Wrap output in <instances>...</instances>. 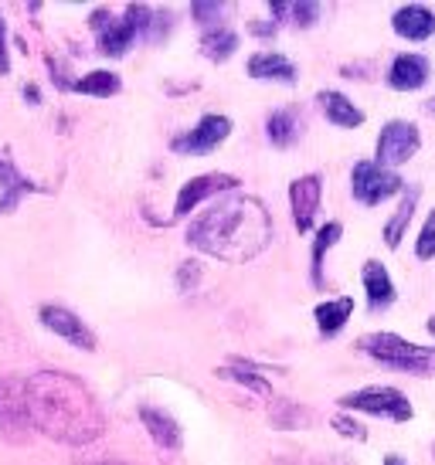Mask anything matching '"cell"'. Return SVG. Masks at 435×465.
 Returning a JSON list of instances; mask_svg holds the SVG:
<instances>
[{
    "mask_svg": "<svg viewBox=\"0 0 435 465\" xmlns=\"http://www.w3.org/2000/svg\"><path fill=\"white\" fill-rule=\"evenodd\" d=\"M272 242V214L252 194H221L187 228V245L218 262L242 265L262 255Z\"/></svg>",
    "mask_w": 435,
    "mask_h": 465,
    "instance_id": "1",
    "label": "cell"
},
{
    "mask_svg": "<svg viewBox=\"0 0 435 465\" xmlns=\"http://www.w3.org/2000/svg\"><path fill=\"white\" fill-rule=\"evenodd\" d=\"M27 404L35 428L62 445H92L103 439L106 414L99 401L65 371H38L27 377Z\"/></svg>",
    "mask_w": 435,
    "mask_h": 465,
    "instance_id": "2",
    "label": "cell"
},
{
    "mask_svg": "<svg viewBox=\"0 0 435 465\" xmlns=\"http://www.w3.org/2000/svg\"><path fill=\"white\" fill-rule=\"evenodd\" d=\"M358 350L374 363H381L388 371L415 377H435V347L411 343L398 333H364L358 336Z\"/></svg>",
    "mask_w": 435,
    "mask_h": 465,
    "instance_id": "3",
    "label": "cell"
},
{
    "mask_svg": "<svg viewBox=\"0 0 435 465\" xmlns=\"http://www.w3.org/2000/svg\"><path fill=\"white\" fill-rule=\"evenodd\" d=\"M154 17H157V11H150L147 4H129L123 17H113V14L103 7V11L92 14L89 25H92V31L99 35V52H103L106 58H123V54L133 48L137 38L150 41Z\"/></svg>",
    "mask_w": 435,
    "mask_h": 465,
    "instance_id": "4",
    "label": "cell"
},
{
    "mask_svg": "<svg viewBox=\"0 0 435 465\" xmlns=\"http://www.w3.org/2000/svg\"><path fill=\"white\" fill-rule=\"evenodd\" d=\"M35 431L31 404H27V381L21 377H0V439L11 445H27Z\"/></svg>",
    "mask_w": 435,
    "mask_h": 465,
    "instance_id": "5",
    "label": "cell"
},
{
    "mask_svg": "<svg viewBox=\"0 0 435 465\" xmlns=\"http://www.w3.org/2000/svg\"><path fill=\"white\" fill-rule=\"evenodd\" d=\"M340 408L344 411H360V414H378V418H388V421H398L405 425L415 418V408L411 401L401 394L391 384H368V388H358L340 398Z\"/></svg>",
    "mask_w": 435,
    "mask_h": 465,
    "instance_id": "6",
    "label": "cell"
},
{
    "mask_svg": "<svg viewBox=\"0 0 435 465\" xmlns=\"http://www.w3.org/2000/svg\"><path fill=\"white\" fill-rule=\"evenodd\" d=\"M350 194H354L358 204L378 207V204H384L388 197L405 194V181L398 177L395 170L381 167V163H374V160H360V163H354V170H350Z\"/></svg>",
    "mask_w": 435,
    "mask_h": 465,
    "instance_id": "7",
    "label": "cell"
},
{
    "mask_svg": "<svg viewBox=\"0 0 435 465\" xmlns=\"http://www.w3.org/2000/svg\"><path fill=\"white\" fill-rule=\"evenodd\" d=\"M422 150V133L409 119H388L374 143V163L395 170Z\"/></svg>",
    "mask_w": 435,
    "mask_h": 465,
    "instance_id": "8",
    "label": "cell"
},
{
    "mask_svg": "<svg viewBox=\"0 0 435 465\" xmlns=\"http://www.w3.org/2000/svg\"><path fill=\"white\" fill-rule=\"evenodd\" d=\"M231 136V119L228 116H218V113H207L194 123L187 133H180L170 140V150L180 156H205L211 150H218L221 143Z\"/></svg>",
    "mask_w": 435,
    "mask_h": 465,
    "instance_id": "9",
    "label": "cell"
},
{
    "mask_svg": "<svg viewBox=\"0 0 435 465\" xmlns=\"http://www.w3.org/2000/svg\"><path fill=\"white\" fill-rule=\"evenodd\" d=\"M238 191V177L235 173H201V177H191L187 183H180L177 201H174V221L187 218L191 211L205 204V201H215L221 194H231Z\"/></svg>",
    "mask_w": 435,
    "mask_h": 465,
    "instance_id": "10",
    "label": "cell"
},
{
    "mask_svg": "<svg viewBox=\"0 0 435 465\" xmlns=\"http://www.w3.org/2000/svg\"><path fill=\"white\" fill-rule=\"evenodd\" d=\"M323 197V177L320 173H303L289 183V207H293V224L299 234L313 232V221L320 211Z\"/></svg>",
    "mask_w": 435,
    "mask_h": 465,
    "instance_id": "11",
    "label": "cell"
},
{
    "mask_svg": "<svg viewBox=\"0 0 435 465\" xmlns=\"http://www.w3.org/2000/svg\"><path fill=\"white\" fill-rule=\"evenodd\" d=\"M38 316H41V323L48 326L55 336L68 340L72 347L86 350V353L96 350V333H92L89 326H86V320H78L72 310H65V306H41Z\"/></svg>",
    "mask_w": 435,
    "mask_h": 465,
    "instance_id": "12",
    "label": "cell"
},
{
    "mask_svg": "<svg viewBox=\"0 0 435 465\" xmlns=\"http://www.w3.org/2000/svg\"><path fill=\"white\" fill-rule=\"evenodd\" d=\"M429 75H432V65H429V58H425V54L401 52V54L391 58L384 82H388L395 92H419L425 82H429Z\"/></svg>",
    "mask_w": 435,
    "mask_h": 465,
    "instance_id": "13",
    "label": "cell"
},
{
    "mask_svg": "<svg viewBox=\"0 0 435 465\" xmlns=\"http://www.w3.org/2000/svg\"><path fill=\"white\" fill-rule=\"evenodd\" d=\"M140 421L147 428V435L154 439L157 449H164V452H180V445H184V431H180L177 418L164 408H154V404H140Z\"/></svg>",
    "mask_w": 435,
    "mask_h": 465,
    "instance_id": "14",
    "label": "cell"
},
{
    "mask_svg": "<svg viewBox=\"0 0 435 465\" xmlns=\"http://www.w3.org/2000/svg\"><path fill=\"white\" fill-rule=\"evenodd\" d=\"M245 72H248V78H256V82H279V85H296V78H299L293 62L282 52H269V48L252 54L245 62Z\"/></svg>",
    "mask_w": 435,
    "mask_h": 465,
    "instance_id": "15",
    "label": "cell"
},
{
    "mask_svg": "<svg viewBox=\"0 0 435 465\" xmlns=\"http://www.w3.org/2000/svg\"><path fill=\"white\" fill-rule=\"evenodd\" d=\"M391 27L405 41H429L435 35V14L425 4H405L391 14Z\"/></svg>",
    "mask_w": 435,
    "mask_h": 465,
    "instance_id": "16",
    "label": "cell"
},
{
    "mask_svg": "<svg viewBox=\"0 0 435 465\" xmlns=\"http://www.w3.org/2000/svg\"><path fill=\"white\" fill-rule=\"evenodd\" d=\"M360 282H364V292H368V310L371 312H384L391 302L398 299L395 282H391V272L384 269L381 262H364L360 269Z\"/></svg>",
    "mask_w": 435,
    "mask_h": 465,
    "instance_id": "17",
    "label": "cell"
},
{
    "mask_svg": "<svg viewBox=\"0 0 435 465\" xmlns=\"http://www.w3.org/2000/svg\"><path fill=\"white\" fill-rule=\"evenodd\" d=\"M41 187L35 181H27L21 170L14 167V160L0 153V214H11L14 207L21 204V197L38 194Z\"/></svg>",
    "mask_w": 435,
    "mask_h": 465,
    "instance_id": "18",
    "label": "cell"
},
{
    "mask_svg": "<svg viewBox=\"0 0 435 465\" xmlns=\"http://www.w3.org/2000/svg\"><path fill=\"white\" fill-rule=\"evenodd\" d=\"M317 103H320L327 123H333L337 130H358V126H364V119H368L358 105L347 99L344 92H337V89L320 92V95H317Z\"/></svg>",
    "mask_w": 435,
    "mask_h": 465,
    "instance_id": "19",
    "label": "cell"
},
{
    "mask_svg": "<svg viewBox=\"0 0 435 465\" xmlns=\"http://www.w3.org/2000/svg\"><path fill=\"white\" fill-rule=\"evenodd\" d=\"M419 197H422V187H419V183H409V187H405V194H401V204L395 207V214L384 221V245L388 248L401 245V238H405L411 218H415Z\"/></svg>",
    "mask_w": 435,
    "mask_h": 465,
    "instance_id": "20",
    "label": "cell"
},
{
    "mask_svg": "<svg viewBox=\"0 0 435 465\" xmlns=\"http://www.w3.org/2000/svg\"><path fill=\"white\" fill-rule=\"evenodd\" d=\"M313 320H317L320 336H337L350 320H354V299L350 296L323 299L320 306L313 310Z\"/></svg>",
    "mask_w": 435,
    "mask_h": 465,
    "instance_id": "21",
    "label": "cell"
},
{
    "mask_svg": "<svg viewBox=\"0 0 435 465\" xmlns=\"http://www.w3.org/2000/svg\"><path fill=\"white\" fill-rule=\"evenodd\" d=\"M221 381H231V384H242L245 391H252V394H266L269 398L272 388H269V381H266V374L258 371L256 363H248L242 361V357H231L228 363H221L215 371Z\"/></svg>",
    "mask_w": 435,
    "mask_h": 465,
    "instance_id": "22",
    "label": "cell"
},
{
    "mask_svg": "<svg viewBox=\"0 0 435 465\" xmlns=\"http://www.w3.org/2000/svg\"><path fill=\"white\" fill-rule=\"evenodd\" d=\"M303 133V123H299V113L296 109H272L266 116V136L276 150H289Z\"/></svg>",
    "mask_w": 435,
    "mask_h": 465,
    "instance_id": "23",
    "label": "cell"
},
{
    "mask_svg": "<svg viewBox=\"0 0 435 465\" xmlns=\"http://www.w3.org/2000/svg\"><path fill=\"white\" fill-rule=\"evenodd\" d=\"M340 234H344V224H340V221H327L320 232H317V238H313V252H309V282L317 285V289L327 285V279H323V255L340 242Z\"/></svg>",
    "mask_w": 435,
    "mask_h": 465,
    "instance_id": "24",
    "label": "cell"
},
{
    "mask_svg": "<svg viewBox=\"0 0 435 465\" xmlns=\"http://www.w3.org/2000/svg\"><path fill=\"white\" fill-rule=\"evenodd\" d=\"M238 45H242V41H238V35H235V31H231V27H211V31H205V35H201V54H205L207 62H218V65H221V62H228L231 54L238 52Z\"/></svg>",
    "mask_w": 435,
    "mask_h": 465,
    "instance_id": "25",
    "label": "cell"
},
{
    "mask_svg": "<svg viewBox=\"0 0 435 465\" xmlns=\"http://www.w3.org/2000/svg\"><path fill=\"white\" fill-rule=\"evenodd\" d=\"M269 421H272V428H279V431H293V428H307L309 421H313V411L303 408V404H296V401L276 398L269 404Z\"/></svg>",
    "mask_w": 435,
    "mask_h": 465,
    "instance_id": "26",
    "label": "cell"
},
{
    "mask_svg": "<svg viewBox=\"0 0 435 465\" xmlns=\"http://www.w3.org/2000/svg\"><path fill=\"white\" fill-rule=\"evenodd\" d=\"M269 11H272V17H276V25L286 21V25L307 31V27H313L317 21H320L323 7L317 4V0H303V4H272Z\"/></svg>",
    "mask_w": 435,
    "mask_h": 465,
    "instance_id": "27",
    "label": "cell"
},
{
    "mask_svg": "<svg viewBox=\"0 0 435 465\" xmlns=\"http://www.w3.org/2000/svg\"><path fill=\"white\" fill-rule=\"evenodd\" d=\"M72 89L82 92V95H96V99H109V95H116V92L123 89V82H119V75L116 72H89V75H82L78 82H72Z\"/></svg>",
    "mask_w": 435,
    "mask_h": 465,
    "instance_id": "28",
    "label": "cell"
},
{
    "mask_svg": "<svg viewBox=\"0 0 435 465\" xmlns=\"http://www.w3.org/2000/svg\"><path fill=\"white\" fill-rule=\"evenodd\" d=\"M225 11H228V4H218V0H197V4H191L194 25L205 27V31H211V27H221V17H225Z\"/></svg>",
    "mask_w": 435,
    "mask_h": 465,
    "instance_id": "29",
    "label": "cell"
},
{
    "mask_svg": "<svg viewBox=\"0 0 435 465\" xmlns=\"http://www.w3.org/2000/svg\"><path fill=\"white\" fill-rule=\"evenodd\" d=\"M330 425H333V431H337V435H344V439H354V441L368 439V428L360 425V421L350 411H337L330 418Z\"/></svg>",
    "mask_w": 435,
    "mask_h": 465,
    "instance_id": "30",
    "label": "cell"
},
{
    "mask_svg": "<svg viewBox=\"0 0 435 465\" xmlns=\"http://www.w3.org/2000/svg\"><path fill=\"white\" fill-rule=\"evenodd\" d=\"M415 259L435 262V211L425 218L422 232H419V238H415Z\"/></svg>",
    "mask_w": 435,
    "mask_h": 465,
    "instance_id": "31",
    "label": "cell"
},
{
    "mask_svg": "<svg viewBox=\"0 0 435 465\" xmlns=\"http://www.w3.org/2000/svg\"><path fill=\"white\" fill-rule=\"evenodd\" d=\"M201 282V262H180L177 269V285L180 292H194V285Z\"/></svg>",
    "mask_w": 435,
    "mask_h": 465,
    "instance_id": "32",
    "label": "cell"
},
{
    "mask_svg": "<svg viewBox=\"0 0 435 465\" xmlns=\"http://www.w3.org/2000/svg\"><path fill=\"white\" fill-rule=\"evenodd\" d=\"M11 72V54H7V25H4V17H0V75H7Z\"/></svg>",
    "mask_w": 435,
    "mask_h": 465,
    "instance_id": "33",
    "label": "cell"
},
{
    "mask_svg": "<svg viewBox=\"0 0 435 465\" xmlns=\"http://www.w3.org/2000/svg\"><path fill=\"white\" fill-rule=\"evenodd\" d=\"M276 21H266V25H262V21H252V25H248V31H252V35H256V38H276Z\"/></svg>",
    "mask_w": 435,
    "mask_h": 465,
    "instance_id": "34",
    "label": "cell"
},
{
    "mask_svg": "<svg viewBox=\"0 0 435 465\" xmlns=\"http://www.w3.org/2000/svg\"><path fill=\"white\" fill-rule=\"evenodd\" d=\"M384 465H409L401 455H384Z\"/></svg>",
    "mask_w": 435,
    "mask_h": 465,
    "instance_id": "35",
    "label": "cell"
},
{
    "mask_svg": "<svg viewBox=\"0 0 435 465\" xmlns=\"http://www.w3.org/2000/svg\"><path fill=\"white\" fill-rule=\"evenodd\" d=\"M25 95H27V99H31V103H38V85H27Z\"/></svg>",
    "mask_w": 435,
    "mask_h": 465,
    "instance_id": "36",
    "label": "cell"
},
{
    "mask_svg": "<svg viewBox=\"0 0 435 465\" xmlns=\"http://www.w3.org/2000/svg\"><path fill=\"white\" fill-rule=\"evenodd\" d=\"M89 465H129V462H119V459H99V462H89Z\"/></svg>",
    "mask_w": 435,
    "mask_h": 465,
    "instance_id": "37",
    "label": "cell"
},
{
    "mask_svg": "<svg viewBox=\"0 0 435 465\" xmlns=\"http://www.w3.org/2000/svg\"><path fill=\"white\" fill-rule=\"evenodd\" d=\"M425 113H429V116H435V95L429 99V103H425Z\"/></svg>",
    "mask_w": 435,
    "mask_h": 465,
    "instance_id": "38",
    "label": "cell"
},
{
    "mask_svg": "<svg viewBox=\"0 0 435 465\" xmlns=\"http://www.w3.org/2000/svg\"><path fill=\"white\" fill-rule=\"evenodd\" d=\"M425 330H429V333L435 336V312H432V316H429V323H425Z\"/></svg>",
    "mask_w": 435,
    "mask_h": 465,
    "instance_id": "39",
    "label": "cell"
},
{
    "mask_svg": "<svg viewBox=\"0 0 435 465\" xmlns=\"http://www.w3.org/2000/svg\"><path fill=\"white\" fill-rule=\"evenodd\" d=\"M432 455H435V445H432Z\"/></svg>",
    "mask_w": 435,
    "mask_h": 465,
    "instance_id": "40",
    "label": "cell"
}]
</instances>
